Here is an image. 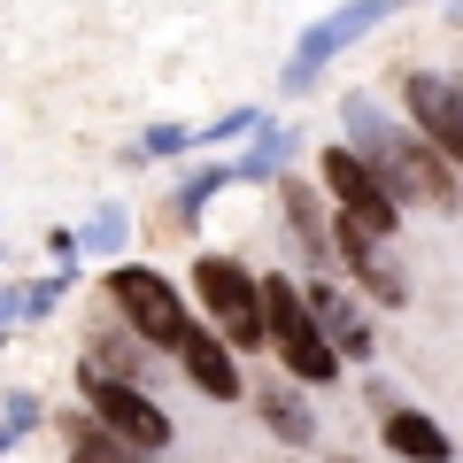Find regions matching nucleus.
Wrapping results in <instances>:
<instances>
[{"instance_id": "1", "label": "nucleus", "mask_w": 463, "mask_h": 463, "mask_svg": "<svg viewBox=\"0 0 463 463\" xmlns=\"http://www.w3.org/2000/svg\"><path fill=\"white\" fill-rule=\"evenodd\" d=\"M340 124H347V147L386 178V194H394L402 209H432V216L463 209V170H448L440 147H425V132H417L410 116H386L371 93H347Z\"/></svg>"}, {"instance_id": "2", "label": "nucleus", "mask_w": 463, "mask_h": 463, "mask_svg": "<svg viewBox=\"0 0 463 463\" xmlns=\"http://www.w3.org/2000/svg\"><path fill=\"white\" fill-rule=\"evenodd\" d=\"M263 332H270V355H279V371L294 386H340V371H347L340 347L325 340L301 279H286V270H263Z\"/></svg>"}, {"instance_id": "3", "label": "nucleus", "mask_w": 463, "mask_h": 463, "mask_svg": "<svg viewBox=\"0 0 463 463\" xmlns=\"http://www.w3.org/2000/svg\"><path fill=\"white\" fill-rule=\"evenodd\" d=\"M194 301H201V325L224 332L232 355H263L270 347V332H263V279H255L240 255L201 248L194 255Z\"/></svg>"}, {"instance_id": "4", "label": "nucleus", "mask_w": 463, "mask_h": 463, "mask_svg": "<svg viewBox=\"0 0 463 463\" xmlns=\"http://www.w3.org/2000/svg\"><path fill=\"white\" fill-rule=\"evenodd\" d=\"M78 402H85V417H93L100 432H116L139 463H163V448L178 440L170 410L147 394V386H132V379H109V371H85L78 364Z\"/></svg>"}, {"instance_id": "5", "label": "nucleus", "mask_w": 463, "mask_h": 463, "mask_svg": "<svg viewBox=\"0 0 463 463\" xmlns=\"http://www.w3.org/2000/svg\"><path fill=\"white\" fill-rule=\"evenodd\" d=\"M100 294H109V309L124 317V325H132L147 347H163V355H178V340L194 332L185 294H178V286H170L155 263H116L109 279H100Z\"/></svg>"}, {"instance_id": "6", "label": "nucleus", "mask_w": 463, "mask_h": 463, "mask_svg": "<svg viewBox=\"0 0 463 463\" xmlns=\"http://www.w3.org/2000/svg\"><path fill=\"white\" fill-rule=\"evenodd\" d=\"M317 185H325V201L347 216V224H364L371 240H394V232H402V201L386 194V178L355 147H325V155H317Z\"/></svg>"}, {"instance_id": "7", "label": "nucleus", "mask_w": 463, "mask_h": 463, "mask_svg": "<svg viewBox=\"0 0 463 463\" xmlns=\"http://www.w3.org/2000/svg\"><path fill=\"white\" fill-rule=\"evenodd\" d=\"M394 93H402V116L425 132V147H440V163L463 170V85L440 78V70H417L410 62L394 78Z\"/></svg>"}, {"instance_id": "8", "label": "nucleus", "mask_w": 463, "mask_h": 463, "mask_svg": "<svg viewBox=\"0 0 463 463\" xmlns=\"http://www.w3.org/2000/svg\"><path fill=\"white\" fill-rule=\"evenodd\" d=\"M279 209H286V232H294L301 263L325 279V270L340 263V209L325 201V185H317V178H294V170H279Z\"/></svg>"}, {"instance_id": "9", "label": "nucleus", "mask_w": 463, "mask_h": 463, "mask_svg": "<svg viewBox=\"0 0 463 463\" xmlns=\"http://www.w3.org/2000/svg\"><path fill=\"white\" fill-rule=\"evenodd\" d=\"M394 16V0H347V8H332L325 24H309L294 47V62H286V93H301V85H317V70L332 62L340 47H355L364 32H379V24Z\"/></svg>"}, {"instance_id": "10", "label": "nucleus", "mask_w": 463, "mask_h": 463, "mask_svg": "<svg viewBox=\"0 0 463 463\" xmlns=\"http://www.w3.org/2000/svg\"><path fill=\"white\" fill-rule=\"evenodd\" d=\"M340 270H347V286L364 301H379V309H402V301H410V270H402L394 240H371V232L347 224V216H340Z\"/></svg>"}, {"instance_id": "11", "label": "nucleus", "mask_w": 463, "mask_h": 463, "mask_svg": "<svg viewBox=\"0 0 463 463\" xmlns=\"http://www.w3.org/2000/svg\"><path fill=\"white\" fill-rule=\"evenodd\" d=\"M178 371L194 379V394H209V402H248L240 355H232V347H224V332H216V325H201V317H194V332L178 340Z\"/></svg>"}, {"instance_id": "12", "label": "nucleus", "mask_w": 463, "mask_h": 463, "mask_svg": "<svg viewBox=\"0 0 463 463\" xmlns=\"http://www.w3.org/2000/svg\"><path fill=\"white\" fill-rule=\"evenodd\" d=\"M301 294H309V309H317V325H325V340L340 347V364H364L371 347H379V332H371L364 301L347 294L340 279H309V286H301Z\"/></svg>"}, {"instance_id": "13", "label": "nucleus", "mask_w": 463, "mask_h": 463, "mask_svg": "<svg viewBox=\"0 0 463 463\" xmlns=\"http://www.w3.org/2000/svg\"><path fill=\"white\" fill-rule=\"evenodd\" d=\"M248 402H255V417H263V432L279 448H309L317 440V410H309V394H301L294 379H263V386H248Z\"/></svg>"}, {"instance_id": "14", "label": "nucleus", "mask_w": 463, "mask_h": 463, "mask_svg": "<svg viewBox=\"0 0 463 463\" xmlns=\"http://www.w3.org/2000/svg\"><path fill=\"white\" fill-rule=\"evenodd\" d=\"M379 440L394 448L402 463H456L448 425H440V417H425V410H386V417H379Z\"/></svg>"}, {"instance_id": "15", "label": "nucleus", "mask_w": 463, "mask_h": 463, "mask_svg": "<svg viewBox=\"0 0 463 463\" xmlns=\"http://www.w3.org/2000/svg\"><path fill=\"white\" fill-rule=\"evenodd\" d=\"M124 240H132V209H124V201H100V209L85 216V232H78L85 255H116Z\"/></svg>"}, {"instance_id": "16", "label": "nucleus", "mask_w": 463, "mask_h": 463, "mask_svg": "<svg viewBox=\"0 0 463 463\" xmlns=\"http://www.w3.org/2000/svg\"><path fill=\"white\" fill-rule=\"evenodd\" d=\"M185 147H194L185 124H147V132L132 139V163H163V155H185Z\"/></svg>"}, {"instance_id": "17", "label": "nucleus", "mask_w": 463, "mask_h": 463, "mask_svg": "<svg viewBox=\"0 0 463 463\" xmlns=\"http://www.w3.org/2000/svg\"><path fill=\"white\" fill-rule=\"evenodd\" d=\"M255 124H263V116H255V109H232V116H216L209 132H194V147H232V139H248Z\"/></svg>"}, {"instance_id": "18", "label": "nucleus", "mask_w": 463, "mask_h": 463, "mask_svg": "<svg viewBox=\"0 0 463 463\" xmlns=\"http://www.w3.org/2000/svg\"><path fill=\"white\" fill-rule=\"evenodd\" d=\"M39 417H47V402H39V394H8V402H0V432H32Z\"/></svg>"}, {"instance_id": "19", "label": "nucleus", "mask_w": 463, "mask_h": 463, "mask_svg": "<svg viewBox=\"0 0 463 463\" xmlns=\"http://www.w3.org/2000/svg\"><path fill=\"white\" fill-rule=\"evenodd\" d=\"M62 294H70V279H39V286H24V325H39V317H47Z\"/></svg>"}, {"instance_id": "20", "label": "nucleus", "mask_w": 463, "mask_h": 463, "mask_svg": "<svg viewBox=\"0 0 463 463\" xmlns=\"http://www.w3.org/2000/svg\"><path fill=\"white\" fill-rule=\"evenodd\" d=\"M24 317V286H0V325H16Z\"/></svg>"}, {"instance_id": "21", "label": "nucleus", "mask_w": 463, "mask_h": 463, "mask_svg": "<svg viewBox=\"0 0 463 463\" xmlns=\"http://www.w3.org/2000/svg\"><path fill=\"white\" fill-rule=\"evenodd\" d=\"M8 448H16V432H0V456H8Z\"/></svg>"}]
</instances>
